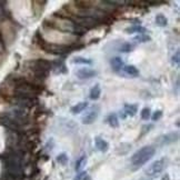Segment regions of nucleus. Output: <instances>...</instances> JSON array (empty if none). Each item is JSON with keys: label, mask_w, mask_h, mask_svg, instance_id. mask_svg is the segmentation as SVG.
<instances>
[{"label": "nucleus", "mask_w": 180, "mask_h": 180, "mask_svg": "<svg viewBox=\"0 0 180 180\" xmlns=\"http://www.w3.org/2000/svg\"><path fill=\"white\" fill-rule=\"evenodd\" d=\"M155 152H156V150H155V148L151 146H145V147H142V148H140L138 151H136V152L132 155V157H131L132 166H135L137 168H138V167H141V166H144L147 161H149L151 158H152Z\"/></svg>", "instance_id": "f257e3e1"}, {"label": "nucleus", "mask_w": 180, "mask_h": 180, "mask_svg": "<svg viewBox=\"0 0 180 180\" xmlns=\"http://www.w3.org/2000/svg\"><path fill=\"white\" fill-rule=\"evenodd\" d=\"M165 167H166V158H161L159 160L153 161L151 165H149L145 169V173L147 176H149V177H155V176L159 175L165 169Z\"/></svg>", "instance_id": "f03ea898"}, {"label": "nucleus", "mask_w": 180, "mask_h": 180, "mask_svg": "<svg viewBox=\"0 0 180 180\" xmlns=\"http://www.w3.org/2000/svg\"><path fill=\"white\" fill-rule=\"evenodd\" d=\"M98 114H99V107L98 106H93L91 107L81 118V122L83 124H91L95 122V120L98 118Z\"/></svg>", "instance_id": "7ed1b4c3"}, {"label": "nucleus", "mask_w": 180, "mask_h": 180, "mask_svg": "<svg viewBox=\"0 0 180 180\" xmlns=\"http://www.w3.org/2000/svg\"><path fill=\"white\" fill-rule=\"evenodd\" d=\"M96 75H97V71L89 68H81L76 71V76L79 79H90L93 78V77H95Z\"/></svg>", "instance_id": "20e7f679"}, {"label": "nucleus", "mask_w": 180, "mask_h": 180, "mask_svg": "<svg viewBox=\"0 0 180 180\" xmlns=\"http://www.w3.org/2000/svg\"><path fill=\"white\" fill-rule=\"evenodd\" d=\"M95 145H96V148L99 151H101V152H106V151H108V149H109L108 142L106 140H103L101 137H96Z\"/></svg>", "instance_id": "39448f33"}, {"label": "nucleus", "mask_w": 180, "mask_h": 180, "mask_svg": "<svg viewBox=\"0 0 180 180\" xmlns=\"http://www.w3.org/2000/svg\"><path fill=\"white\" fill-rule=\"evenodd\" d=\"M110 65H111L112 69H114V71L121 70L124 66V61H122V59L120 58V57H114V58H112L111 61H110Z\"/></svg>", "instance_id": "423d86ee"}, {"label": "nucleus", "mask_w": 180, "mask_h": 180, "mask_svg": "<svg viewBox=\"0 0 180 180\" xmlns=\"http://www.w3.org/2000/svg\"><path fill=\"white\" fill-rule=\"evenodd\" d=\"M127 76H130L132 78H136L139 76V70L135 66H124V68L121 69Z\"/></svg>", "instance_id": "0eeeda50"}, {"label": "nucleus", "mask_w": 180, "mask_h": 180, "mask_svg": "<svg viewBox=\"0 0 180 180\" xmlns=\"http://www.w3.org/2000/svg\"><path fill=\"white\" fill-rule=\"evenodd\" d=\"M124 114H126V116L134 117L135 114H137V111H138V106H137V105H131V103H127V105H124Z\"/></svg>", "instance_id": "6e6552de"}, {"label": "nucleus", "mask_w": 180, "mask_h": 180, "mask_svg": "<svg viewBox=\"0 0 180 180\" xmlns=\"http://www.w3.org/2000/svg\"><path fill=\"white\" fill-rule=\"evenodd\" d=\"M127 34H145V32H148V30L142 26H134V27H129L126 29Z\"/></svg>", "instance_id": "1a4fd4ad"}, {"label": "nucleus", "mask_w": 180, "mask_h": 180, "mask_svg": "<svg viewBox=\"0 0 180 180\" xmlns=\"http://www.w3.org/2000/svg\"><path fill=\"white\" fill-rule=\"evenodd\" d=\"M100 95H101V88H100L99 85H96L95 87L91 88V90H90V99L91 100H97L99 99Z\"/></svg>", "instance_id": "9d476101"}, {"label": "nucleus", "mask_w": 180, "mask_h": 180, "mask_svg": "<svg viewBox=\"0 0 180 180\" xmlns=\"http://www.w3.org/2000/svg\"><path fill=\"white\" fill-rule=\"evenodd\" d=\"M87 107H88V102H86V101L79 102V103H77V105L73 106V107L71 108V112H72L73 114H80V112H82Z\"/></svg>", "instance_id": "9b49d317"}, {"label": "nucleus", "mask_w": 180, "mask_h": 180, "mask_svg": "<svg viewBox=\"0 0 180 180\" xmlns=\"http://www.w3.org/2000/svg\"><path fill=\"white\" fill-rule=\"evenodd\" d=\"M107 121L109 124V126L112 127V128H118L119 127V121H118L117 114H109V117L107 118Z\"/></svg>", "instance_id": "f8f14e48"}, {"label": "nucleus", "mask_w": 180, "mask_h": 180, "mask_svg": "<svg viewBox=\"0 0 180 180\" xmlns=\"http://www.w3.org/2000/svg\"><path fill=\"white\" fill-rule=\"evenodd\" d=\"M156 24H157V26H159V27H166V26L168 24V19H167L163 15L159 13V15L156 16Z\"/></svg>", "instance_id": "ddd939ff"}, {"label": "nucleus", "mask_w": 180, "mask_h": 180, "mask_svg": "<svg viewBox=\"0 0 180 180\" xmlns=\"http://www.w3.org/2000/svg\"><path fill=\"white\" fill-rule=\"evenodd\" d=\"M178 132H172V134H169L167 135V136H163V144H169V142H172V141H176L178 139Z\"/></svg>", "instance_id": "4468645a"}, {"label": "nucleus", "mask_w": 180, "mask_h": 180, "mask_svg": "<svg viewBox=\"0 0 180 180\" xmlns=\"http://www.w3.org/2000/svg\"><path fill=\"white\" fill-rule=\"evenodd\" d=\"M73 63H77V65H93V61L90 59L83 58V57H76L73 59Z\"/></svg>", "instance_id": "2eb2a0df"}, {"label": "nucleus", "mask_w": 180, "mask_h": 180, "mask_svg": "<svg viewBox=\"0 0 180 180\" xmlns=\"http://www.w3.org/2000/svg\"><path fill=\"white\" fill-rule=\"evenodd\" d=\"M86 162H87V156L82 155V156H81L80 158L77 160V162H76V170H77V171L80 170L83 166L86 165Z\"/></svg>", "instance_id": "dca6fc26"}, {"label": "nucleus", "mask_w": 180, "mask_h": 180, "mask_svg": "<svg viewBox=\"0 0 180 180\" xmlns=\"http://www.w3.org/2000/svg\"><path fill=\"white\" fill-rule=\"evenodd\" d=\"M134 40L137 42H148L151 40V38L148 34H138V36L135 37Z\"/></svg>", "instance_id": "f3484780"}, {"label": "nucleus", "mask_w": 180, "mask_h": 180, "mask_svg": "<svg viewBox=\"0 0 180 180\" xmlns=\"http://www.w3.org/2000/svg\"><path fill=\"white\" fill-rule=\"evenodd\" d=\"M134 45L129 44V42H124V44H122L121 46H120L119 50L122 51V52H129V51H131L132 49H134Z\"/></svg>", "instance_id": "a211bd4d"}, {"label": "nucleus", "mask_w": 180, "mask_h": 180, "mask_svg": "<svg viewBox=\"0 0 180 180\" xmlns=\"http://www.w3.org/2000/svg\"><path fill=\"white\" fill-rule=\"evenodd\" d=\"M57 161L59 163H61V165H66L68 162V156H67L66 153H61V155H59L57 157Z\"/></svg>", "instance_id": "6ab92c4d"}, {"label": "nucleus", "mask_w": 180, "mask_h": 180, "mask_svg": "<svg viewBox=\"0 0 180 180\" xmlns=\"http://www.w3.org/2000/svg\"><path fill=\"white\" fill-rule=\"evenodd\" d=\"M150 117H151V114H150V109H149V108H144V109L141 110V118H142V119L148 120Z\"/></svg>", "instance_id": "aec40b11"}, {"label": "nucleus", "mask_w": 180, "mask_h": 180, "mask_svg": "<svg viewBox=\"0 0 180 180\" xmlns=\"http://www.w3.org/2000/svg\"><path fill=\"white\" fill-rule=\"evenodd\" d=\"M161 117H162V111H161V110H157V111L153 112V114L151 116V119H152V121H157V120H159Z\"/></svg>", "instance_id": "412c9836"}, {"label": "nucleus", "mask_w": 180, "mask_h": 180, "mask_svg": "<svg viewBox=\"0 0 180 180\" xmlns=\"http://www.w3.org/2000/svg\"><path fill=\"white\" fill-rule=\"evenodd\" d=\"M73 180H90V179H89V177H88L87 172L82 171V172L78 173V175L76 176V178Z\"/></svg>", "instance_id": "4be33fe9"}, {"label": "nucleus", "mask_w": 180, "mask_h": 180, "mask_svg": "<svg viewBox=\"0 0 180 180\" xmlns=\"http://www.w3.org/2000/svg\"><path fill=\"white\" fill-rule=\"evenodd\" d=\"M171 62H172V65H176V66L179 65V51H177L176 55H173L172 56V60H171Z\"/></svg>", "instance_id": "5701e85b"}, {"label": "nucleus", "mask_w": 180, "mask_h": 180, "mask_svg": "<svg viewBox=\"0 0 180 180\" xmlns=\"http://www.w3.org/2000/svg\"><path fill=\"white\" fill-rule=\"evenodd\" d=\"M162 180H169V176H168V175H166V177H163Z\"/></svg>", "instance_id": "b1692460"}]
</instances>
